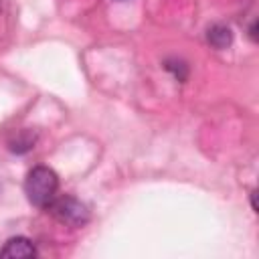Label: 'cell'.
<instances>
[{"label":"cell","instance_id":"6da1fadb","mask_svg":"<svg viewBox=\"0 0 259 259\" xmlns=\"http://www.w3.org/2000/svg\"><path fill=\"white\" fill-rule=\"evenodd\" d=\"M59 190V176L49 166H34L24 180V192L30 204L38 208H47Z\"/></svg>","mask_w":259,"mask_h":259},{"label":"cell","instance_id":"52a82bcc","mask_svg":"<svg viewBox=\"0 0 259 259\" xmlns=\"http://www.w3.org/2000/svg\"><path fill=\"white\" fill-rule=\"evenodd\" d=\"M255 30H257V22H253V24H251V28H249V34H251V38H253V40L257 38V32H255Z\"/></svg>","mask_w":259,"mask_h":259},{"label":"cell","instance_id":"3957f363","mask_svg":"<svg viewBox=\"0 0 259 259\" xmlns=\"http://www.w3.org/2000/svg\"><path fill=\"white\" fill-rule=\"evenodd\" d=\"M2 259H18V257H36V247L26 237H12L0 249Z\"/></svg>","mask_w":259,"mask_h":259},{"label":"cell","instance_id":"5b68a950","mask_svg":"<svg viewBox=\"0 0 259 259\" xmlns=\"http://www.w3.org/2000/svg\"><path fill=\"white\" fill-rule=\"evenodd\" d=\"M34 142H36V138H34L32 134L22 132V134L16 136V140L10 142V150H12L14 154H24V152H28V150L34 148Z\"/></svg>","mask_w":259,"mask_h":259},{"label":"cell","instance_id":"8992f818","mask_svg":"<svg viewBox=\"0 0 259 259\" xmlns=\"http://www.w3.org/2000/svg\"><path fill=\"white\" fill-rule=\"evenodd\" d=\"M164 67H166L168 71H172L178 81H184L186 75H188V67H186L182 61H178V59H168V61L164 63Z\"/></svg>","mask_w":259,"mask_h":259},{"label":"cell","instance_id":"7a4b0ae2","mask_svg":"<svg viewBox=\"0 0 259 259\" xmlns=\"http://www.w3.org/2000/svg\"><path fill=\"white\" fill-rule=\"evenodd\" d=\"M47 208H49L51 214H53L59 223H63V225H69V227H83V225L89 223V208H87L81 200H77V198H73V196H61V198L55 196V200H53Z\"/></svg>","mask_w":259,"mask_h":259},{"label":"cell","instance_id":"277c9868","mask_svg":"<svg viewBox=\"0 0 259 259\" xmlns=\"http://www.w3.org/2000/svg\"><path fill=\"white\" fill-rule=\"evenodd\" d=\"M206 40H208V45L214 47V49H227V47L233 42V32H231V28L225 26V24H212V26H208V30H206Z\"/></svg>","mask_w":259,"mask_h":259}]
</instances>
